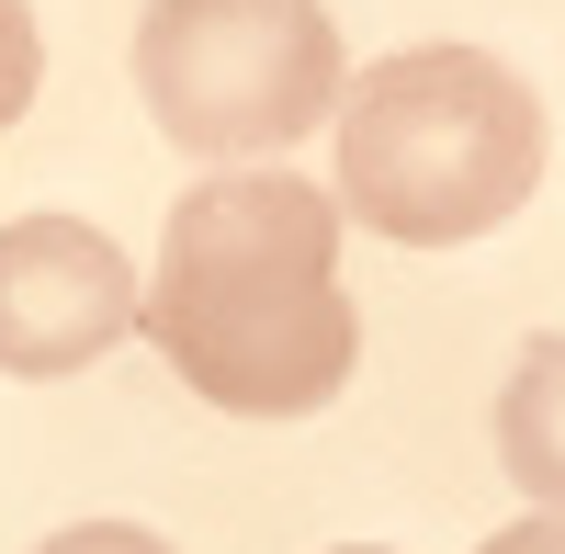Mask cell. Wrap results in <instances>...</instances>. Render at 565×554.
<instances>
[{"label":"cell","mask_w":565,"mask_h":554,"mask_svg":"<svg viewBox=\"0 0 565 554\" xmlns=\"http://www.w3.org/2000/svg\"><path fill=\"white\" fill-rule=\"evenodd\" d=\"M328 554H385V543H328Z\"/></svg>","instance_id":"9c48e42d"},{"label":"cell","mask_w":565,"mask_h":554,"mask_svg":"<svg viewBox=\"0 0 565 554\" xmlns=\"http://www.w3.org/2000/svg\"><path fill=\"white\" fill-rule=\"evenodd\" d=\"M136 329L226 419H306L351 385L362 317L340 295V204L295 170H215L170 204Z\"/></svg>","instance_id":"6da1fadb"},{"label":"cell","mask_w":565,"mask_h":554,"mask_svg":"<svg viewBox=\"0 0 565 554\" xmlns=\"http://www.w3.org/2000/svg\"><path fill=\"white\" fill-rule=\"evenodd\" d=\"M34 554H170V543L136 532V521H68L57 543H34Z\"/></svg>","instance_id":"52a82bcc"},{"label":"cell","mask_w":565,"mask_h":554,"mask_svg":"<svg viewBox=\"0 0 565 554\" xmlns=\"http://www.w3.org/2000/svg\"><path fill=\"white\" fill-rule=\"evenodd\" d=\"M136 329V260L79 215H12L0 226V374L57 385Z\"/></svg>","instance_id":"277c9868"},{"label":"cell","mask_w":565,"mask_h":554,"mask_svg":"<svg viewBox=\"0 0 565 554\" xmlns=\"http://www.w3.org/2000/svg\"><path fill=\"white\" fill-rule=\"evenodd\" d=\"M34 79H45L34 12H23V0H0V125H23V114H34Z\"/></svg>","instance_id":"8992f818"},{"label":"cell","mask_w":565,"mask_h":554,"mask_svg":"<svg viewBox=\"0 0 565 554\" xmlns=\"http://www.w3.org/2000/svg\"><path fill=\"white\" fill-rule=\"evenodd\" d=\"M543 90L487 45H396L340 79V215L396 249H463L543 193Z\"/></svg>","instance_id":"7a4b0ae2"},{"label":"cell","mask_w":565,"mask_h":554,"mask_svg":"<svg viewBox=\"0 0 565 554\" xmlns=\"http://www.w3.org/2000/svg\"><path fill=\"white\" fill-rule=\"evenodd\" d=\"M476 554H565V521H543V510H532V521H509V532H487Z\"/></svg>","instance_id":"ba28073f"},{"label":"cell","mask_w":565,"mask_h":554,"mask_svg":"<svg viewBox=\"0 0 565 554\" xmlns=\"http://www.w3.org/2000/svg\"><path fill=\"white\" fill-rule=\"evenodd\" d=\"M498 465H509V487H521L543 521H565V329L521 340V362H509V385H498Z\"/></svg>","instance_id":"5b68a950"},{"label":"cell","mask_w":565,"mask_h":554,"mask_svg":"<svg viewBox=\"0 0 565 554\" xmlns=\"http://www.w3.org/2000/svg\"><path fill=\"white\" fill-rule=\"evenodd\" d=\"M136 90L193 159H282L340 114V34L317 0H148Z\"/></svg>","instance_id":"3957f363"}]
</instances>
